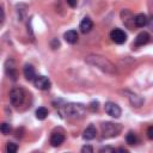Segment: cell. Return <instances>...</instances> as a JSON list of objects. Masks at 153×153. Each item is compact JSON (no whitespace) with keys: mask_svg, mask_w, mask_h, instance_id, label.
Masks as SVG:
<instances>
[{"mask_svg":"<svg viewBox=\"0 0 153 153\" xmlns=\"http://www.w3.org/2000/svg\"><path fill=\"white\" fill-rule=\"evenodd\" d=\"M59 45H60V43H59V41H57L56 38H54V39H53V43H51V47H53L54 49H56V48H57Z\"/></svg>","mask_w":153,"mask_h":153,"instance_id":"cell-24","label":"cell"},{"mask_svg":"<svg viewBox=\"0 0 153 153\" xmlns=\"http://www.w3.org/2000/svg\"><path fill=\"white\" fill-rule=\"evenodd\" d=\"M104 109H105V112L108 115H110L111 117H115V118H118L121 116V108L116 104V103H112V102H108L105 103L104 105Z\"/></svg>","mask_w":153,"mask_h":153,"instance_id":"cell-5","label":"cell"},{"mask_svg":"<svg viewBox=\"0 0 153 153\" xmlns=\"http://www.w3.org/2000/svg\"><path fill=\"white\" fill-rule=\"evenodd\" d=\"M65 111H66V115L68 117H72V118H80L84 116L85 114V106L82 104H76V103H71V104H67L66 108H65Z\"/></svg>","mask_w":153,"mask_h":153,"instance_id":"cell-3","label":"cell"},{"mask_svg":"<svg viewBox=\"0 0 153 153\" xmlns=\"http://www.w3.org/2000/svg\"><path fill=\"white\" fill-rule=\"evenodd\" d=\"M102 128V134L104 137H112L116 136L121 133L122 127L117 123H112V122H104L100 126Z\"/></svg>","mask_w":153,"mask_h":153,"instance_id":"cell-2","label":"cell"},{"mask_svg":"<svg viewBox=\"0 0 153 153\" xmlns=\"http://www.w3.org/2000/svg\"><path fill=\"white\" fill-rule=\"evenodd\" d=\"M81 152H82V153H92V152H93V148L87 145V146H84V147L81 148Z\"/></svg>","mask_w":153,"mask_h":153,"instance_id":"cell-20","label":"cell"},{"mask_svg":"<svg viewBox=\"0 0 153 153\" xmlns=\"http://www.w3.org/2000/svg\"><path fill=\"white\" fill-rule=\"evenodd\" d=\"M67 4L71 6V7H75L76 6V0H66Z\"/></svg>","mask_w":153,"mask_h":153,"instance_id":"cell-25","label":"cell"},{"mask_svg":"<svg viewBox=\"0 0 153 153\" xmlns=\"http://www.w3.org/2000/svg\"><path fill=\"white\" fill-rule=\"evenodd\" d=\"M126 141H127L128 145H134V143H136L137 137H136L135 133H134V131H129V133L126 135Z\"/></svg>","mask_w":153,"mask_h":153,"instance_id":"cell-17","label":"cell"},{"mask_svg":"<svg viewBox=\"0 0 153 153\" xmlns=\"http://www.w3.org/2000/svg\"><path fill=\"white\" fill-rule=\"evenodd\" d=\"M147 25H148V27L153 31V17L151 18V19H148V23H147Z\"/></svg>","mask_w":153,"mask_h":153,"instance_id":"cell-26","label":"cell"},{"mask_svg":"<svg viewBox=\"0 0 153 153\" xmlns=\"http://www.w3.org/2000/svg\"><path fill=\"white\" fill-rule=\"evenodd\" d=\"M24 97H25V93H24V90L20 88V87H14L11 90L10 92V102L12 105L14 106H19L23 104L24 102Z\"/></svg>","mask_w":153,"mask_h":153,"instance_id":"cell-4","label":"cell"},{"mask_svg":"<svg viewBox=\"0 0 153 153\" xmlns=\"http://www.w3.org/2000/svg\"><path fill=\"white\" fill-rule=\"evenodd\" d=\"M17 149H18V146L16 143H13V142L7 143V152L8 153H14V152H17Z\"/></svg>","mask_w":153,"mask_h":153,"instance_id":"cell-19","label":"cell"},{"mask_svg":"<svg viewBox=\"0 0 153 153\" xmlns=\"http://www.w3.org/2000/svg\"><path fill=\"white\" fill-rule=\"evenodd\" d=\"M47 116H48V110L44 106H41L36 110V117L38 120H44V118H47Z\"/></svg>","mask_w":153,"mask_h":153,"instance_id":"cell-16","label":"cell"},{"mask_svg":"<svg viewBox=\"0 0 153 153\" xmlns=\"http://www.w3.org/2000/svg\"><path fill=\"white\" fill-rule=\"evenodd\" d=\"M117 151H120V152H124V153L127 152V149H124V148H118Z\"/></svg>","mask_w":153,"mask_h":153,"instance_id":"cell-27","label":"cell"},{"mask_svg":"<svg viewBox=\"0 0 153 153\" xmlns=\"http://www.w3.org/2000/svg\"><path fill=\"white\" fill-rule=\"evenodd\" d=\"M79 27H80V31H81L82 33H87V32H90L91 29L93 27V23H92V20H91L90 18L85 17V18L80 22Z\"/></svg>","mask_w":153,"mask_h":153,"instance_id":"cell-9","label":"cell"},{"mask_svg":"<svg viewBox=\"0 0 153 153\" xmlns=\"http://www.w3.org/2000/svg\"><path fill=\"white\" fill-rule=\"evenodd\" d=\"M129 100H130V104H131L133 106H136V108L141 106L142 103H143V99H142L140 96H137V94H133V93L129 94Z\"/></svg>","mask_w":153,"mask_h":153,"instance_id":"cell-15","label":"cell"},{"mask_svg":"<svg viewBox=\"0 0 153 153\" xmlns=\"http://www.w3.org/2000/svg\"><path fill=\"white\" fill-rule=\"evenodd\" d=\"M110 38L117 43V44H122L127 41V33L121 30V29H114L111 32H110Z\"/></svg>","mask_w":153,"mask_h":153,"instance_id":"cell-6","label":"cell"},{"mask_svg":"<svg viewBox=\"0 0 153 153\" xmlns=\"http://www.w3.org/2000/svg\"><path fill=\"white\" fill-rule=\"evenodd\" d=\"M99 152H100V153H103V152H110V153H114V152H115V149H114V148H111V147H103V148H100V149H99Z\"/></svg>","mask_w":153,"mask_h":153,"instance_id":"cell-23","label":"cell"},{"mask_svg":"<svg viewBox=\"0 0 153 153\" xmlns=\"http://www.w3.org/2000/svg\"><path fill=\"white\" fill-rule=\"evenodd\" d=\"M147 137L149 140H153V126L148 127V129H147Z\"/></svg>","mask_w":153,"mask_h":153,"instance_id":"cell-22","label":"cell"},{"mask_svg":"<svg viewBox=\"0 0 153 153\" xmlns=\"http://www.w3.org/2000/svg\"><path fill=\"white\" fill-rule=\"evenodd\" d=\"M0 130H1V133L4 134V135H6V134H10V131H11V126L8 124V123H2L1 124V127H0Z\"/></svg>","mask_w":153,"mask_h":153,"instance_id":"cell-18","label":"cell"},{"mask_svg":"<svg viewBox=\"0 0 153 153\" xmlns=\"http://www.w3.org/2000/svg\"><path fill=\"white\" fill-rule=\"evenodd\" d=\"M86 62L90 65L96 66L97 68H99L100 71L105 72V73H116V68L115 66L104 56H99V55H90L86 57Z\"/></svg>","mask_w":153,"mask_h":153,"instance_id":"cell-1","label":"cell"},{"mask_svg":"<svg viewBox=\"0 0 153 153\" xmlns=\"http://www.w3.org/2000/svg\"><path fill=\"white\" fill-rule=\"evenodd\" d=\"M35 82V86L38 88V90H42V91H45V90H49L50 88V80L47 78V76H43V75H39V76H36V79L33 80Z\"/></svg>","mask_w":153,"mask_h":153,"instance_id":"cell-7","label":"cell"},{"mask_svg":"<svg viewBox=\"0 0 153 153\" xmlns=\"http://www.w3.org/2000/svg\"><path fill=\"white\" fill-rule=\"evenodd\" d=\"M63 38L67 43L69 44H74L78 42V32L75 30H68L63 33Z\"/></svg>","mask_w":153,"mask_h":153,"instance_id":"cell-10","label":"cell"},{"mask_svg":"<svg viewBox=\"0 0 153 153\" xmlns=\"http://www.w3.org/2000/svg\"><path fill=\"white\" fill-rule=\"evenodd\" d=\"M148 41H149V35H148L147 32L142 31V32H140V33L136 36V38H135V41H134V45H135V47H141V45L148 43Z\"/></svg>","mask_w":153,"mask_h":153,"instance_id":"cell-8","label":"cell"},{"mask_svg":"<svg viewBox=\"0 0 153 153\" xmlns=\"http://www.w3.org/2000/svg\"><path fill=\"white\" fill-rule=\"evenodd\" d=\"M98 105H99V103H98V102H92V103L90 104V109H91L92 111H97V110H98V108H99Z\"/></svg>","mask_w":153,"mask_h":153,"instance_id":"cell-21","label":"cell"},{"mask_svg":"<svg viewBox=\"0 0 153 153\" xmlns=\"http://www.w3.org/2000/svg\"><path fill=\"white\" fill-rule=\"evenodd\" d=\"M63 141H65V135L61 134V133H54L50 137V143L54 147L60 146L61 143H63Z\"/></svg>","mask_w":153,"mask_h":153,"instance_id":"cell-14","label":"cell"},{"mask_svg":"<svg viewBox=\"0 0 153 153\" xmlns=\"http://www.w3.org/2000/svg\"><path fill=\"white\" fill-rule=\"evenodd\" d=\"M147 23H148V18L143 13H139L134 17V24L137 27H143L145 25H147Z\"/></svg>","mask_w":153,"mask_h":153,"instance_id":"cell-12","label":"cell"},{"mask_svg":"<svg viewBox=\"0 0 153 153\" xmlns=\"http://www.w3.org/2000/svg\"><path fill=\"white\" fill-rule=\"evenodd\" d=\"M23 73H24L25 79L29 80V81L36 79V72H35L33 66H31V65H25L24 66V69H23Z\"/></svg>","mask_w":153,"mask_h":153,"instance_id":"cell-11","label":"cell"},{"mask_svg":"<svg viewBox=\"0 0 153 153\" xmlns=\"http://www.w3.org/2000/svg\"><path fill=\"white\" fill-rule=\"evenodd\" d=\"M96 135H97L96 127H94V126H92V124H90V126L84 130L82 137H84L85 140H92V139H94V137H96Z\"/></svg>","mask_w":153,"mask_h":153,"instance_id":"cell-13","label":"cell"}]
</instances>
